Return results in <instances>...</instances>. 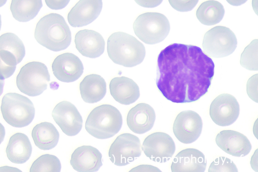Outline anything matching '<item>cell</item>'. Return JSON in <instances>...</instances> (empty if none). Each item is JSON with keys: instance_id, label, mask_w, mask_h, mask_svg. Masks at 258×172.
Instances as JSON below:
<instances>
[{"instance_id": "obj_32", "label": "cell", "mask_w": 258, "mask_h": 172, "mask_svg": "<svg viewBox=\"0 0 258 172\" xmlns=\"http://www.w3.org/2000/svg\"><path fill=\"white\" fill-rule=\"evenodd\" d=\"M170 6L179 12H188L192 10L199 0H168Z\"/></svg>"}, {"instance_id": "obj_12", "label": "cell", "mask_w": 258, "mask_h": 172, "mask_svg": "<svg viewBox=\"0 0 258 172\" xmlns=\"http://www.w3.org/2000/svg\"><path fill=\"white\" fill-rule=\"evenodd\" d=\"M240 107L236 98L231 94L223 93L217 96L210 106L209 114L216 125L228 126L239 117Z\"/></svg>"}, {"instance_id": "obj_19", "label": "cell", "mask_w": 258, "mask_h": 172, "mask_svg": "<svg viewBox=\"0 0 258 172\" xmlns=\"http://www.w3.org/2000/svg\"><path fill=\"white\" fill-rule=\"evenodd\" d=\"M207 161L203 152L197 149L188 148L179 151L171 164L172 172H204Z\"/></svg>"}, {"instance_id": "obj_6", "label": "cell", "mask_w": 258, "mask_h": 172, "mask_svg": "<svg viewBox=\"0 0 258 172\" xmlns=\"http://www.w3.org/2000/svg\"><path fill=\"white\" fill-rule=\"evenodd\" d=\"M136 35L148 44H154L165 39L170 26L167 17L157 12H147L140 15L133 24Z\"/></svg>"}, {"instance_id": "obj_31", "label": "cell", "mask_w": 258, "mask_h": 172, "mask_svg": "<svg viewBox=\"0 0 258 172\" xmlns=\"http://www.w3.org/2000/svg\"><path fill=\"white\" fill-rule=\"evenodd\" d=\"M238 169L235 163L229 158L220 156L215 159L210 165L209 172H237Z\"/></svg>"}, {"instance_id": "obj_41", "label": "cell", "mask_w": 258, "mask_h": 172, "mask_svg": "<svg viewBox=\"0 0 258 172\" xmlns=\"http://www.w3.org/2000/svg\"><path fill=\"white\" fill-rule=\"evenodd\" d=\"M252 6L253 10L256 13L257 11V0H253L252 1Z\"/></svg>"}, {"instance_id": "obj_1", "label": "cell", "mask_w": 258, "mask_h": 172, "mask_svg": "<svg viewBox=\"0 0 258 172\" xmlns=\"http://www.w3.org/2000/svg\"><path fill=\"white\" fill-rule=\"evenodd\" d=\"M214 68L212 59L200 47L171 43L158 56L156 86L172 102H194L208 92Z\"/></svg>"}, {"instance_id": "obj_4", "label": "cell", "mask_w": 258, "mask_h": 172, "mask_svg": "<svg viewBox=\"0 0 258 172\" xmlns=\"http://www.w3.org/2000/svg\"><path fill=\"white\" fill-rule=\"evenodd\" d=\"M122 118L119 110L112 105L103 104L94 108L85 123L87 132L99 139L112 137L120 131Z\"/></svg>"}, {"instance_id": "obj_13", "label": "cell", "mask_w": 258, "mask_h": 172, "mask_svg": "<svg viewBox=\"0 0 258 172\" xmlns=\"http://www.w3.org/2000/svg\"><path fill=\"white\" fill-rule=\"evenodd\" d=\"M52 116L67 136H75L82 129V117L76 107L69 101H62L58 103L52 110Z\"/></svg>"}, {"instance_id": "obj_11", "label": "cell", "mask_w": 258, "mask_h": 172, "mask_svg": "<svg viewBox=\"0 0 258 172\" xmlns=\"http://www.w3.org/2000/svg\"><path fill=\"white\" fill-rule=\"evenodd\" d=\"M203 122L200 115L191 110L180 112L173 124V132L177 140L184 144L195 142L200 137Z\"/></svg>"}, {"instance_id": "obj_10", "label": "cell", "mask_w": 258, "mask_h": 172, "mask_svg": "<svg viewBox=\"0 0 258 172\" xmlns=\"http://www.w3.org/2000/svg\"><path fill=\"white\" fill-rule=\"evenodd\" d=\"M142 148L145 155L151 160L163 163L173 156L175 151V145L168 134L157 132L145 138Z\"/></svg>"}, {"instance_id": "obj_2", "label": "cell", "mask_w": 258, "mask_h": 172, "mask_svg": "<svg viewBox=\"0 0 258 172\" xmlns=\"http://www.w3.org/2000/svg\"><path fill=\"white\" fill-rule=\"evenodd\" d=\"M36 41L46 48L59 51L70 44L72 35L64 18L57 13H50L37 22L34 32Z\"/></svg>"}, {"instance_id": "obj_36", "label": "cell", "mask_w": 258, "mask_h": 172, "mask_svg": "<svg viewBox=\"0 0 258 172\" xmlns=\"http://www.w3.org/2000/svg\"><path fill=\"white\" fill-rule=\"evenodd\" d=\"M130 171H161L157 167L151 165H140L134 167Z\"/></svg>"}, {"instance_id": "obj_43", "label": "cell", "mask_w": 258, "mask_h": 172, "mask_svg": "<svg viewBox=\"0 0 258 172\" xmlns=\"http://www.w3.org/2000/svg\"><path fill=\"white\" fill-rule=\"evenodd\" d=\"M1 25H2V21H1V16L0 15V30L1 28Z\"/></svg>"}, {"instance_id": "obj_3", "label": "cell", "mask_w": 258, "mask_h": 172, "mask_svg": "<svg viewBox=\"0 0 258 172\" xmlns=\"http://www.w3.org/2000/svg\"><path fill=\"white\" fill-rule=\"evenodd\" d=\"M107 50L113 63L125 67L140 64L146 55L143 44L133 36L123 32H116L109 36Z\"/></svg>"}, {"instance_id": "obj_38", "label": "cell", "mask_w": 258, "mask_h": 172, "mask_svg": "<svg viewBox=\"0 0 258 172\" xmlns=\"http://www.w3.org/2000/svg\"><path fill=\"white\" fill-rule=\"evenodd\" d=\"M257 149H256L255 150V153L252 155V156L251 157V162H250L252 169L253 170H254L255 171V166H254V163H255V165H256V166L257 167Z\"/></svg>"}, {"instance_id": "obj_7", "label": "cell", "mask_w": 258, "mask_h": 172, "mask_svg": "<svg viewBox=\"0 0 258 172\" xmlns=\"http://www.w3.org/2000/svg\"><path fill=\"white\" fill-rule=\"evenodd\" d=\"M50 74L46 65L39 62L32 61L24 65L16 77L19 90L30 96L40 95L47 89Z\"/></svg>"}, {"instance_id": "obj_17", "label": "cell", "mask_w": 258, "mask_h": 172, "mask_svg": "<svg viewBox=\"0 0 258 172\" xmlns=\"http://www.w3.org/2000/svg\"><path fill=\"white\" fill-rule=\"evenodd\" d=\"M70 164L77 171L95 172L102 165V156L97 148L90 145H83L74 150Z\"/></svg>"}, {"instance_id": "obj_27", "label": "cell", "mask_w": 258, "mask_h": 172, "mask_svg": "<svg viewBox=\"0 0 258 172\" xmlns=\"http://www.w3.org/2000/svg\"><path fill=\"white\" fill-rule=\"evenodd\" d=\"M0 50H6L16 57L20 63L25 55V48L22 40L13 33H6L0 36Z\"/></svg>"}, {"instance_id": "obj_16", "label": "cell", "mask_w": 258, "mask_h": 172, "mask_svg": "<svg viewBox=\"0 0 258 172\" xmlns=\"http://www.w3.org/2000/svg\"><path fill=\"white\" fill-rule=\"evenodd\" d=\"M102 0H79L68 14L69 23L73 27H81L93 22L102 10Z\"/></svg>"}, {"instance_id": "obj_24", "label": "cell", "mask_w": 258, "mask_h": 172, "mask_svg": "<svg viewBox=\"0 0 258 172\" xmlns=\"http://www.w3.org/2000/svg\"><path fill=\"white\" fill-rule=\"evenodd\" d=\"M32 137L35 145L43 150L55 147L58 142L59 134L51 123L44 122L36 125L32 130Z\"/></svg>"}, {"instance_id": "obj_26", "label": "cell", "mask_w": 258, "mask_h": 172, "mask_svg": "<svg viewBox=\"0 0 258 172\" xmlns=\"http://www.w3.org/2000/svg\"><path fill=\"white\" fill-rule=\"evenodd\" d=\"M42 7V0H12L10 10L16 20L26 22L35 18Z\"/></svg>"}, {"instance_id": "obj_42", "label": "cell", "mask_w": 258, "mask_h": 172, "mask_svg": "<svg viewBox=\"0 0 258 172\" xmlns=\"http://www.w3.org/2000/svg\"><path fill=\"white\" fill-rule=\"evenodd\" d=\"M7 0H0V7L3 6L6 3Z\"/></svg>"}, {"instance_id": "obj_30", "label": "cell", "mask_w": 258, "mask_h": 172, "mask_svg": "<svg viewBox=\"0 0 258 172\" xmlns=\"http://www.w3.org/2000/svg\"><path fill=\"white\" fill-rule=\"evenodd\" d=\"M18 64L16 57L10 52L0 50V80L11 77Z\"/></svg>"}, {"instance_id": "obj_39", "label": "cell", "mask_w": 258, "mask_h": 172, "mask_svg": "<svg viewBox=\"0 0 258 172\" xmlns=\"http://www.w3.org/2000/svg\"><path fill=\"white\" fill-rule=\"evenodd\" d=\"M5 136V129L4 126L0 123V144L3 141Z\"/></svg>"}, {"instance_id": "obj_35", "label": "cell", "mask_w": 258, "mask_h": 172, "mask_svg": "<svg viewBox=\"0 0 258 172\" xmlns=\"http://www.w3.org/2000/svg\"><path fill=\"white\" fill-rule=\"evenodd\" d=\"M139 6L148 8H153L160 5L163 0H134Z\"/></svg>"}, {"instance_id": "obj_37", "label": "cell", "mask_w": 258, "mask_h": 172, "mask_svg": "<svg viewBox=\"0 0 258 172\" xmlns=\"http://www.w3.org/2000/svg\"><path fill=\"white\" fill-rule=\"evenodd\" d=\"M230 5L234 6H240L247 2V0H226Z\"/></svg>"}, {"instance_id": "obj_22", "label": "cell", "mask_w": 258, "mask_h": 172, "mask_svg": "<svg viewBox=\"0 0 258 172\" xmlns=\"http://www.w3.org/2000/svg\"><path fill=\"white\" fill-rule=\"evenodd\" d=\"M80 94L86 103H94L100 101L106 92V83L101 76L91 74L84 77L79 85Z\"/></svg>"}, {"instance_id": "obj_8", "label": "cell", "mask_w": 258, "mask_h": 172, "mask_svg": "<svg viewBox=\"0 0 258 172\" xmlns=\"http://www.w3.org/2000/svg\"><path fill=\"white\" fill-rule=\"evenodd\" d=\"M237 41L234 32L229 28L217 26L206 32L203 40V49L208 56L220 58L232 54Z\"/></svg>"}, {"instance_id": "obj_21", "label": "cell", "mask_w": 258, "mask_h": 172, "mask_svg": "<svg viewBox=\"0 0 258 172\" xmlns=\"http://www.w3.org/2000/svg\"><path fill=\"white\" fill-rule=\"evenodd\" d=\"M111 95L118 103L130 105L140 97V89L137 84L131 78L124 76L112 78L109 83Z\"/></svg>"}, {"instance_id": "obj_28", "label": "cell", "mask_w": 258, "mask_h": 172, "mask_svg": "<svg viewBox=\"0 0 258 172\" xmlns=\"http://www.w3.org/2000/svg\"><path fill=\"white\" fill-rule=\"evenodd\" d=\"M61 163L55 155L45 154L38 157L32 164L30 172H59Z\"/></svg>"}, {"instance_id": "obj_23", "label": "cell", "mask_w": 258, "mask_h": 172, "mask_svg": "<svg viewBox=\"0 0 258 172\" xmlns=\"http://www.w3.org/2000/svg\"><path fill=\"white\" fill-rule=\"evenodd\" d=\"M32 151L28 137L22 133H16L10 137L6 150L8 159L16 164L26 162L30 157Z\"/></svg>"}, {"instance_id": "obj_34", "label": "cell", "mask_w": 258, "mask_h": 172, "mask_svg": "<svg viewBox=\"0 0 258 172\" xmlns=\"http://www.w3.org/2000/svg\"><path fill=\"white\" fill-rule=\"evenodd\" d=\"M46 5L52 10H61L66 7L70 0H44Z\"/></svg>"}, {"instance_id": "obj_40", "label": "cell", "mask_w": 258, "mask_h": 172, "mask_svg": "<svg viewBox=\"0 0 258 172\" xmlns=\"http://www.w3.org/2000/svg\"><path fill=\"white\" fill-rule=\"evenodd\" d=\"M4 86V80H0V96L3 93Z\"/></svg>"}, {"instance_id": "obj_9", "label": "cell", "mask_w": 258, "mask_h": 172, "mask_svg": "<svg viewBox=\"0 0 258 172\" xmlns=\"http://www.w3.org/2000/svg\"><path fill=\"white\" fill-rule=\"evenodd\" d=\"M142 145L139 138L130 133L118 135L110 145L108 156L111 161L117 166H125L140 157Z\"/></svg>"}, {"instance_id": "obj_33", "label": "cell", "mask_w": 258, "mask_h": 172, "mask_svg": "<svg viewBox=\"0 0 258 172\" xmlns=\"http://www.w3.org/2000/svg\"><path fill=\"white\" fill-rule=\"evenodd\" d=\"M257 78L258 75L256 74L248 79L246 84V91L248 96L256 103L258 102Z\"/></svg>"}, {"instance_id": "obj_14", "label": "cell", "mask_w": 258, "mask_h": 172, "mask_svg": "<svg viewBox=\"0 0 258 172\" xmlns=\"http://www.w3.org/2000/svg\"><path fill=\"white\" fill-rule=\"evenodd\" d=\"M51 68L56 79L66 83L76 81L84 71L83 65L80 59L71 52H64L57 55L54 59Z\"/></svg>"}, {"instance_id": "obj_20", "label": "cell", "mask_w": 258, "mask_h": 172, "mask_svg": "<svg viewBox=\"0 0 258 172\" xmlns=\"http://www.w3.org/2000/svg\"><path fill=\"white\" fill-rule=\"evenodd\" d=\"M75 43L78 51L83 56L96 58L103 54L105 41L102 36L92 30L83 29L77 32Z\"/></svg>"}, {"instance_id": "obj_25", "label": "cell", "mask_w": 258, "mask_h": 172, "mask_svg": "<svg viewBox=\"0 0 258 172\" xmlns=\"http://www.w3.org/2000/svg\"><path fill=\"white\" fill-rule=\"evenodd\" d=\"M224 14L221 3L215 0H207L200 4L196 11V17L202 24L210 26L219 23Z\"/></svg>"}, {"instance_id": "obj_29", "label": "cell", "mask_w": 258, "mask_h": 172, "mask_svg": "<svg viewBox=\"0 0 258 172\" xmlns=\"http://www.w3.org/2000/svg\"><path fill=\"white\" fill-rule=\"evenodd\" d=\"M258 40H253L244 49L241 54V66L250 71H257Z\"/></svg>"}, {"instance_id": "obj_18", "label": "cell", "mask_w": 258, "mask_h": 172, "mask_svg": "<svg viewBox=\"0 0 258 172\" xmlns=\"http://www.w3.org/2000/svg\"><path fill=\"white\" fill-rule=\"evenodd\" d=\"M155 119V112L151 105L146 103H139L128 111L126 124L134 133L143 134L153 128Z\"/></svg>"}, {"instance_id": "obj_5", "label": "cell", "mask_w": 258, "mask_h": 172, "mask_svg": "<svg viewBox=\"0 0 258 172\" xmlns=\"http://www.w3.org/2000/svg\"><path fill=\"white\" fill-rule=\"evenodd\" d=\"M1 110L5 121L17 128L28 126L35 116L32 102L27 97L16 93H8L3 96Z\"/></svg>"}, {"instance_id": "obj_15", "label": "cell", "mask_w": 258, "mask_h": 172, "mask_svg": "<svg viewBox=\"0 0 258 172\" xmlns=\"http://www.w3.org/2000/svg\"><path fill=\"white\" fill-rule=\"evenodd\" d=\"M215 141L223 151L235 157H243L250 152L252 146L244 134L231 130H225L217 134Z\"/></svg>"}]
</instances>
